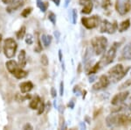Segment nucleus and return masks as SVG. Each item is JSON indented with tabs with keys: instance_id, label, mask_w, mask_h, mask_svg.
Instances as JSON below:
<instances>
[{
	"instance_id": "2eb2a0df",
	"label": "nucleus",
	"mask_w": 131,
	"mask_h": 130,
	"mask_svg": "<svg viewBox=\"0 0 131 130\" xmlns=\"http://www.w3.org/2000/svg\"><path fill=\"white\" fill-rule=\"evenodd\" d=\"M5 65H6V68H7L8 71L12 74L18 68V63H17V62L13 61V60L8 61L7 63H5Z\"/></svg>"
},
{
	"instance_id": "49530a36",
	"label": "nucleus",
	"mask_w": 131,
	"mask_h": 130,
	"mask_svg": "<svg viewBox=\"0 0 131 130\" xmlns=\"http://www.w3.org/2000/svg\"><path fill=\"white\" fill-rule=\"evenodd\" d=\"M86 91H83V99H85V97H86Z\"/></svg>"
},
{
	"instance_id": "7ed1b4c3",
	"label": "nucleus",
	"mask_w": 131,
	"mask_h": 130,
	"mask_svg": "<svg viewBox=\"0 0 131 130\" xmlns=\"http://www.w3.org/2000/svg\"><path fill=\"white\" fill-rule=\"evenodd\" d=\"M17 48H18V44L16 40L12 38H7L4 41V53L7 58L10 59L15 56Z\"/></svg>"
},
{
	"instance_id": "c85d7f7f",
	"label": "nucleus",
	"mask_w": 131,
	"mask_h": 130,
	"mask_svg": "<svg viewBox=\"0 0 131 130\" xmlns=\"http://www.w3.org/2000/svg\"><path fill=\"white\" fill-rule=\"evenodd\" d=\"M25 42H26L28 45H31V44L33 43V37H32V35L30 34V33H28V34L26 35V38H25Z\"/></svg>"
},
{
	"instance_id": "dca6fc26",
	"label": "nucleus",
	"mask_w": 131,
	"mask_h": 130,
	"mask_svg": "<svg viewBox=\"0 0 131 130\" xmlns=\"http://www.w3.org/2000/svg\"><path fill=\"white\" fill-rule=\"evenodd\" d=\"M130 27V20H125L123 21H122L121 23L118 25V30L120 33H123L126 30H128Z\"/></svg>"
},
{
	"instance_id": "4c0bfd02",
	"label": "nucleus",
	"mask_w": 131,
	"mask_h": 130,
	"mask_svg": "<svg viewBox=\"0 0 131 130\" xmlns=\"http://www.w3.org/2000/svg\"><path fill=\"white\" fill-rule=\"evenodd\" d=\"M68 106L71 108V109H73V107H74V101H73V100H71L68 104Z\"/></svg>"
},
{
	"instance_id": "ddd939ff",
	"label": "nucleus",
	"mask_w": 131,
	"mask_h": 130,
	"mask_svg": "<svg viewBox=\"0 0 131 130\" xmlns=\"http://www.w3.org/2000/svg\"><path fill=\"white\" fill-rule=\"evenodd\" d=\"M19 87H20L21 92L27 93L31 91V89L33 88V84L31 82H24V83H21L19 84Z\"/></svg>"
},
{
	"instance_id": "4be33fe9",
	"label": "nucleus",
	"mask_w": 131,
	"mask_h": 130,
	"mask_svg": "<svg viewBox=\"0 0 131 130\" xmlns=\"http://www.w3.org/2000/svg\"><path fill=\"white\" fill-rule=\"evenodd\" d=\"M37 5L39 9L41 10V12H45L46 10H47V7H48V3L47 2H41V0H38V3H37Z\"/></svg>"
},
{
	"instance_id": "ea45409f",
	"label": "nucleus",
	"mask_w": 131,
	"mask_h": 130,
	"mask_svg": "<svg viewBox=\"0 0 131 130\" xmlns=\"http://www.w3.org/2000/svg\"><path fill=\"white\" fill-rule=\"evenodd\" d=\"M27 128H28V129H32V127H31L30 124H26L24 127V129H27Z\"/></svg>"
},
{
	"instance_id": "bb28decb",
	"label": "nucleus",
	"mask_w": 131,
	"mask_h": 130,
	"mask_svg": "<svg viewBox=\"0 0 131 130\" xmlns=\"http://www.w3.org/2000/svg\"><path fill=\"white\" fill-rule=\"evenodd\" d=\"M31 11H32V8L31 7L26 8V9H25L24 11H23L22 13H21V15H22V17H24V18H26V17H28L31 14Z\"/></svg>"
},
{
	"instance_id": "39448f33",
	"label": "nucleus",
	"mask_w": 131,
	"mask_h": 130,
	"mask_svg": "<svg viewBox=\"0 0 131 130\" xmlns=\"http://www.w3.org/2000/svg\"><path fill=\"white\" fill-rule=\"evenodd\" d=\"M115 9L121 15H125L131 10V0H117Z\"/></svg>"
},
{
	"instance_id": "20e7f679",
	"label": "nucleus",
	"mask_w": 131,
	"mask_h": 130,
	"mask_svg": "<svg viewBox=\"0 0 131 130\" xmlns=\"http://www.w3.org/2000/svg\"><path fill=\"white\" fill-rule=\"evenodd\" d=\"M120 44L117 43V42H115L114 45L109 48L108 50L105 53V55L102 56V58L101 59L100 61V63L102 64L103 66H106V65H108L112 63L115 60V56H116V52H117V48Z\"/></svg>"
},
{
	"instance_id": "2f4dec72",
	"label": "nucleus",
	"mask_w": 131,
	"mask_h": 130,
	"mask_svg": "<svg viewBox=\"0 0 131 130\" xmlns=\"http://www.w3.org/2000/svg\"><path fill=\"white\" fill-rule=\"evenodd\" d=\"M38 109H39V111H38V114H41L42 112H44V110H45V105H44L43 102H41Z\"/></svg>"
},
{
	"instance_id": "f03ea898",
	"label": "nucleus",
	"mask_w": 131,
	"mask_h": 130,
	"mask_svg": "<svg viewBox=\"0 0 131 130\" xmlns=\"http://www.w3.org/2000/svg\"><path fill=\"white\" fill-rule=\"evenodd\" d=\"M93 50L96 55H101L106 51L107 46V39L104 36H98L93 38L91 40Z\"/></svg>"
},
{
	"instance_id": "37998d69",
	"label": "nucleus",
	"mask_w": 131,
	"mask_h": 130,
	"mask_svg": "<svg viewBox=\"0 0 131 130\" xmlns=\"http://www.w3.org/2000/svg\"><path fill=\"white\" fill-rule=\"evenodd\" d=\"M95 76H91V77L89 78V83H92V82H94V79H95Z\"/></svg>"
},
{
	"instance_id": "de8ad7c7",
	"label": "nucleus",
	"mask_w": 131,
	"mask_h": 130,
	"mask_svg": "<svg viewBox=\"0 0 131 130\" xmlns=\"http://www.w3.org/2000/svg\"><path fill=\"white\" fill-rule=\"evenodd\" d=\"M69 1H70V0H66V6H67V5H68Z\"/></svg>"
},
{
	"instance_id": "1a4fd4ad",
	"label": "nucleus",
	"mask_w": 131,
	"mask_h": 130,
	"mask_svg": "<svg viewBox=\"0 0 131 130\" xmlns=\"http://www.w3.org/2000/svg\"><path fill=\"white\" fill-rule=\"evenodd\" d=\"M128 95H129L128 91H122V92L117 93L113 97V99L111 100V104L113 106L122 105L128 98Z\"/></svg>"
},
{
	"instance_id": "6e6552de",
	"label": "nucleus",
	"mask_w": 131,
	"mask_h": 130,
	"mask_svg": "<svg viewBox=\"0 0 131 130\" xmlns=\"http://www.w3.org/2000/svg\"><path fill=\"white\" fill-rule=\"evenodd\" d=\"M109 84H110V79H109L108 76L106 75H102L100 76L98 82L93 85V89H94V91L103 90V89L107 88L109 85Z\"/></svg>"
},
{
	"instance_id": "cd10ccee",
	"label": "nucleus",
	"mask_w": 131,
	"mask_h": 130,
	"mask_svg": "<svg viewBox=\"0 0 131 130\" xmlns=\"http://www.w3.org/2000/svg\"><path fill=\"white\" fill-rule=\"evenodd\" d=\"M76 21H77V11L73 9L72 11V23L74 25L76 24Z\"/></svg>"
},
{
	"instance_id": "58836bf2",
	"label": "nucleus",
	"mask_w": 131,
	"mask_h": 130,
	"mask_svg": "<svg viewBox=\"0 0 131 130\" xmlns=\"http://www.w3.org/2000/svg\"><path fill=\"white\" fill-rule=\"evenodd\" d=\"M54 35H55V37L57 38V40H59V38H60V32L59 31H55L54 32Z\"/></svg>"
},
{
	"instance_id": "0eeeda50",
	"label": "nucleus",
	"mask_w": 131,
	"mask_h": 130,
	"mask_svg": "<svg viewBox=\"0 0 131 130\" xmlns=\"http://www.w3.org/2000/svg\"><path fill=\"white\" fill-rule=\"evenodd\" d=\"M101 22V19L99 16L94 15L92 16L90 18H86V17H83L81 19V23L86 28L88 29H94L95 27H98L100 25Z\"/></svg>"
},
{
	"instance_id": "a18cd8bd",
	"label": "nucleus",
	"mask_w": 131,
	"mask_h": 130,
	"mask_svg": "<svg viewBox=\"0 0 131 130\" xmlns=\"http://www.w3.org/2000/svg\"><path fill=\"white\" fill-rule=\"evenodd\" d=\"M2 38H3V36H2V34H0V52H1V49H2V47H1V42H2Z\"/></svg>"
},
{
	"instance_id": "423d86ee",
	"label": "nucleus",
	"mask_w": 131,
	"mask_h": 130,
	"mask_svg": "<svg viewBox=\"0 0 131 130\" xmlns=\"http://www.w3.org/2000/svg\"><path fill=\"white\" fill-rule=\"evenodd\" d=\"M117 29H118V25L116 21H114L113 23H111L108 20H105L101 24L100 32L101 33H109V34H112V33H115Z\"/></svg>"
},
{
	"instance_id": "9b49d317",
	"label": "nucleus",
	"mask_w": 131,
	"mask_h": 130,
	"mask_svg": "<svg viewBox=\"0 0 131 130\" xmlns=\"http://www.w3.org/2000/svg\"><path fill=\"white\" fill-rule=\"evenodd\" d=\"M106 124L110 128H115L118 127V121H117V115L110 114L107 116L106 118Z\"/></svg>"
},
{
	"instance_id": "b1692460",
	"label": "nucleus",
	"mask_w": 131,
	"mask_h": 130,
	"mask_svg": "<svg viewBox=\"0 0 131 130\" xmlns=\"http://www.w3.org/2000/svg\"><path fill=\"white\" fill-rule=\"evenodd\" d=\"M100 65H101L100 62H99V63H95V64H94V66H93V67L90 69L89 71H88V74H89V75H91V74L96 73V72L99 70V69H100V67H101Z\"/></svg>"
},
{
	"instance_id": "a19ab883",
	"label": "nucleus",
	"mask_w": 131,
	"mask_h": 130,
	"mask_svg": "<svg viewBox=\"0 0 131 130\" xmlns=\"http://www.w3.org/2000/svg\"><path fill=\"white\" fill-rule=\"evenodd\" d=\"M52 2H53L54 4L57 5V6H59L60 5V0H52Z\"/></svg>"
},
{
	"instance_id": "a211bd4d",
	"label": "nucleus",
	"mask_w": 131,
	"mask_h": 130,
	"mask_svg": "<svg viewBox=\"0 0 131 130\" xmlns=\"http://www.w3.org/2000/svg\"><path fill=\"white\" fill-rule=\"evenodd\" d=\"M117 121H118V127L124 126L128 121V115L117 114Z\"/></svg>"
},
{
	"instance_id": "f257e3e1",
	"label": "nucleus",
	"mask_w": 131,
	"mask_h": 130,
	"mask_svg": "<svg viewBox=\"0 0 131 130\" xmlns=\"http://www.w3.org/2000/svg\"><path fill=\"white\" fill-rule=\"evenodd\" d=\"M129 70L130 67H127L125 69L122 64H116L108 70V77L113 83H117L128 74Z\"/></svg>"
},
{
	"instance_id": "f704fd0d",
	"label": "nucleus",
	"mask_w": 131,
	"mask_h": 130,
	"mask_svg": "<svg viewBox=\"0 0 131 130\" xmlns=\"http://www.w3.org/2000/svg\"><path fill=\"white\" fill-rule=\"evenodd\" d=\"M90 2H92V0H80V5H85L86 4L90 3Z\"/></svg>"
},
{
	"instance_id": "7c9ffc66",
	"label": "nucleus",
	"mask_w": 131,
	"mask_h": 130,
	"mask_svg": "<svg viewBox=\"0 0 131 130\" xmlns=\"http://www.w3.org/2000/svg\"><path fill=\"white\" fill-rule=\"evenodd\" d=\"M110 5H111L110 0H102V7L104 9H107Z\"/></svg>"
},
{
	"instance_id": "5701e85b",
	"label": "nucleus",
	"mask_w": 131,
	"mask_h": 130,
	"mask_svg": "<svg viewBox=\"0 0 131 130\" xmlns=\"http://www.w3.org/2000/svg\"><path fill=\"white\" fill-rule=\"evenodd\" d=\"M25 30H26V28H25V27H22L18 31V33H17V38L18 39H23L24 38V36L25 34Z\"/></svg>"
},
{
	"instance_id": "6ab92c4d",
	"label": "nucleus",
	"mask_w": 131,
	"mask_h": 130,
	"mask_svg": "<svg viewBox=\"0 0 131 130\" xmlns=\"http://www.w3.org/2000/svg\"><path fill=\"white\" fill-rule=\"evenodd\" d=\"M41 102L42 101H41L40 98L38 97V96H36L34 99L31 101V103L29 106H30V107L31 108V109L35 110V109H38V108H39V105H40Z\"/></svg>"
},
{
	"instance_id": "412c9836",
	"label": "nucleus",
	"mask_w": 131,
	"mask_h": 130,
	"mask_svg": "<svg viewBox=\"0 0 131 130\" xmlns=\"http://www.w3.org/2000/svg\"><path fill=\"white\" fill-rule=\"evenodd\" d=\"M92 10H93V3L92 2H90V3H88V4H86V5H84L81 12L84 14H89V13H91Z\"/></svg>"
},
{
	"instance_id": "c756f323",
	"label": "nucleus",
	"mask_w": 131,
	"mask_h": 130,
	"mask_svg": "<svg viewBox=\"0 0 131 130\" xmlns=\"http://www.w3.org/2000/svg\"><path fill=\"white\" fill-rule=\"evenodd\" d=\"M48 19H49V20L52 23V24L55 25V23H56V15L53 13V12H50L49 15H48Z\"/></svg>"
},
{
	"instance_id": "c9c22d12",
	"label": "nucleus",
	"mask_w": 131,
	"mask_h": 130,
	"mask_svg": "<svg viewBox=\"0 0 131 130\" xmlns=\"http://www.w3.org/2000/svg\"><path fill=\"white\" fill-rule=\"evenodd\" d=\"M16 0H2V2H3L4 4H5V5H10V4H12Z\"/></svg>"
},
{
	"instance_id": "09e8293b",
	"label": "nucleus",
	"mask_w": 131,
	"mask_h": 130,
	"mask_svg": "<svg viewBox=\"0 0 131 130\" xmlns=\"http://www.w3.org/2000/svg\"><path fill=\"white\" fill-rule=\"evenodd\" d=\"M128 121H130V122H131V114L128 115Z\"/></svg>"
},
{
	"instance_id": "f3484780",
	"label": "nucleus",
	"mask_w": 131,
	"mask_h": 130,
	"mask_svg": "<svg viewBox=\"0 0 131 130\" xmlns=\"http://www.w3.org/2000/svg\"><path fill=\"white\" fill-rule=\"evenodd\" d=\"M12 75L15 76L16 78H18V79H21V78H25V76L28 75V73H27L25 70H22L21 68L18 67V69H17L15 71L12 73Z\"/></svg>"
},
{
	"instance_id": "aec40b11",
	"label": "nucleus",
	"mask_w": 131,
	"mask_h": 130,
	"mask_svg": "<svg viewBox=\"0 0 131 130\" xmlns=\"http://www.w3.org/2000/svg\"><path fill=\"white\" fill-rule=\"evenodd\" d=\"M41 40H42V42H43V45L45 46L46 48H47L51 44V42H52V36L43 34L41 36Z\"/></svg>"
},
{
	"instance_id": "a878e982",
	"label": "nucleus",
	"mask_w": 131,
	"mask_h": 130,
	"mask_svg": "<svg viewBox=\"0 0 131 130\" xmlns=\"http://www.w3.org/2000/svg\"><path fill=\"white\" fill-rule=\"evenodd\" d=\"M40 62H41L42 65L45 66V67L48 66V64H49V61H48V58H47V56H46V55H42L40 58Z\"/></svg>"
},
{
	"instance_id": "393cba45",
	"label": "nucleus",
	"mask_w": 131,
	"mask_h": 130,
	"mask_svg": "<svg viewBox=\"0 0 131 130\" xmlns=\"http://www.w3.org/2000/svg\"><path fill=\"white\" fill-rule=\"evenodd\" d=\"M130 85H131V79H128V80H126L125 82L123 83V84H122L121 85H120V86H119V90L122 91V90H124V89L129 87Z\"/></svg>"
},
{
	"instance_id": "4468645a",
	"label": "nucleus",
	"mask_w": 131,
	"mask_h": 130,
	"mask_svg": "<svg viewBox=\"0 0 131 130\" xmlns=\"http://www.w3.org/2000/svg\"><path fill=\"white\" fill-rule=\"evenodd\" d=\"M18 65L21 68H24L26 65V54L25 50H21L18 55Z\"/></svg>"
},
{
	"instance_id": "72a5a7b5",
	"label": "nucleus",
	"mask_w": 131,
	"mask_h": 130,
	"mask_svg": "<svg viewBox=\"0 0 131 130\" xmlns=\"http://www.w3.org/2000/svg\"><path fill=\"white\" fill-rule=\"evenodd\" d=\"M51 94H52V98H56L57 92H56V90H55V88H54V87H52V89H51Z\"/></svg>"
},
{
	"instance_id": "f8f14e48",
	"label": "nucleus",
	"mask_w": 131,
	"mask_h": 130,
	"mask_svg": "<svg viewBox=\"0 0 131 130\" xmlns=\"http://www.w3.org/2000/svg\"><path fill=\"white\" fill-rule=\"evenodd\" d=\"M23 5H24V1H23V0H18V1L13 2L12 4H10V5L6 8V12H14V11L18 10L20 7H22Z\"/></svg>"
},
{
	"instance_id": "c03bdc74",
	"label": "nucleus",
	"mask_w": 131,
	"mask_h": 130,
	"mask_svg": "<svg viewBox=\"0 0 131 130\" xmlns=\"http://www.w3.org/2000/svg\"><path fill=\"white\" fill-rule=\"evenodd\" d=\"M80 126H81V129H86V125L84 124L83 122H81V124H80Z\"/></svg>"
},
{
	"instance_id": "473e14b6",
	"label": "nucleus",
	"mask_w": 131,
	"mask_h": 130,
	"mask_svg": "<svg viewBox=\"0 0 131 130\" xmlns=\"http://www.w3.org/2000/svg\"><path fill=\"white\" fill-rule=\"evenodd\" d=\"M63 94H64V84H63V82H61L60 86V95L62 97Z\"/></svg>"
},
{
	"instance_id": "e433bc0d",
	"label": "nucleus",
	"mask_w": 131,
	"mask_h": 130,
	"mask_svg": "<svg viewBox=\"0 0 131 130\" xmlns=\"http://www.w3.org/2000/svg\"><path fill=\"white\" fill-rule=\"evenodd\" d=\"M125 107H127V108H128V110L131 111V97L129 98V99H128V104H126Z\"/></svg>"
},
{
	"instance_id": "79ce46f5",
	"label": "nucleus",
	"mask_w": 131,
	"mask_h": 130,
	"mask_svg": "<svg viewBox=\"0 0 131 130\" xmlns=\"http://www.w3.org/2000/svg\"><path fill=\"white\" fill-rule=\"evenodd\" d=\"M59 57H60V61H62V53H61V50H59Z\"/></svg>"
},
{
	"instance_id": "9d476101",
	"label": "nucleus",
	"mask_w": 131,
	"mask_h": 130,
	"mask_svg": "<svg viewBox=\"0 0 131 130\" xmlns=\"http://www.w3.org/2000/svg\"><path fill=\"white\" fill-rule=\"evenodd\" d=\"M121 59L122 60H131V43L126 44L122 49L121 53Z\"/></svg>"
}]
</instances>
